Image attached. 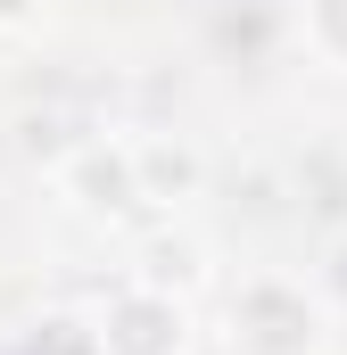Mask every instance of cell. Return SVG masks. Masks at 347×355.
<instances>
[{
  "mask_svg": "<svg viewBox=\"0 0 347 355\" xmlns=\"http://www.w3.org/2000/svg\"><path fill=\"white\" fill-rule=\"evenodd\" d=\"M223 339H232V355H323L331 347V314H323V297L306 281L257 272V281L232 289Z\"/></svg>",
  "mask_w": 347,
  "mask_h": 355,
  "instance_id": "6da1fadb",
  "label": "cell"
},
{
  "mask_svg": "<svg viewBox=\"0 0 347 355\" xmlns=\"http://www.w3.org/2000/svg\"><path fill=\"white\" fill-rule=\"evenodd\" d=\"M91 339L99 355H190V314L174 289H116Z\"/></svg>",
  "mask_w": 347,
  "mask_h": 355,
  "instance_id": "7a4b0ae2",
  "label": "cell"
},
{
  "mask_svg": "<svg viewBox=\"0 0 347 355\" xmlns=\"http://www.w3.org/2000/svg\"><path fill=\"white\" fill-rule=\"evenodd\" d=\"M67 198L83 207V215H133L149 190H141V166H133V141H83V149H67Z\"/></svg>",
  "mask_w": 347,
  "mask_h": 355,
  "instance_id": "3957f363",
  "label": "cell"
},
{
  "mask_svg": "<svg viewBox=\"0 0 347 355\" xmlns=\"http://www.w3.org/2000/svg\"><path fill=\"white\" fill-rule=\"evenodd\" d=\"M306 25H314V50L347 67V0H306Z\"/></svg>",
  "mask_w": 347,
  "mask_h": 355,
  "instance_id": "277c9868",
  "label": "cell"
},
{
  "mask_svg": "<svg viewBox=\"0 0 347 355\" xmlns=\"http://www.w3.org/2000/svg\"><path fill=\"white\" fill-rule=\"evenodd\" d=\"M33 355H99V339H91V322H42Z\"/></svg>",
  "mask_w": 347,
  "mask_h": 355,
  "instance_id": "5b68a950",
  "label": "cell"
},
{
  "mask_svg": "<svg viewBox=\"0 0 347 355\" xmlns=\"http://www.w3.org/2000/svg\"><path fill=\"white\" fill-rule=\"evenodd\" d=\"M42 17V0H0V25H33Z\"/></svg>",
  "mask_w": 347,
  "mask_h": 355,
  "instance_id": "8992f818",
  "label": "cell"
}]
</instances>
